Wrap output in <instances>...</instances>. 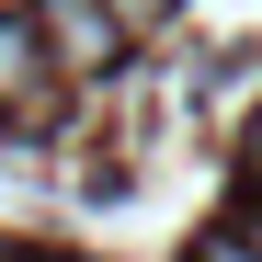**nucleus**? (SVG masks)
<instances>
[{
  "instance_id": "obj_1",
  "label": "nucleus",
  "mask_w": 262,
  "mask_h": 262,
  "mask_svg": "<svg viewBox=\"0 0 262 262\" xmlns=\"http://www.w3.org/2000/svg\"><path fill=\"white\" fill-rule=\"evenodd\" d=\"M46 46H57V69H114V46H125V12L114 0H46Z\"/></svg>"
},
{
  "instance_id": "obj_2",
  "label": "nucleus",
  "mask_w": 262,
  "mask_h": 262,
  "mask_svg": "<svg viewBox=\"0 0 262 262\" xmlns=\"http://www.w3.org/2000/svg\"><path fill=\"white\" fill-rule=\"evenodd\" d=\"M46 23H23V12H0V103H34L46 92Z\"/></svg>"
},
{
  "instance_id": "obj_3",
  "label": "nucleus",
  "mask_w": 262,
  "mask_h": 262,
  "mask_svg": "<svg viewBox=\"0 0 262 262\" xmlns=\"http://www.w3.org/2000/svg\"><path fill=\"white\" fill-rule=\"evenodd\" d=\"M125 12V34H148V23H171V0H114Z\"/></svg>"
},
{
  "instance_id": "obj_4",
  "label": "nucleus",
  "mask_w": 262,
  "mask_h": 262,
  "mask_svg": "<svg viewBox=\"0 0 262 262\" xmlns=\"http://www.w3.org/2000/svg\"><path fill=\"white\" fill-rule=\"evenodd\" d=\"M251 239H262V205H251Z\"/></svg>"
}]
</instances>
